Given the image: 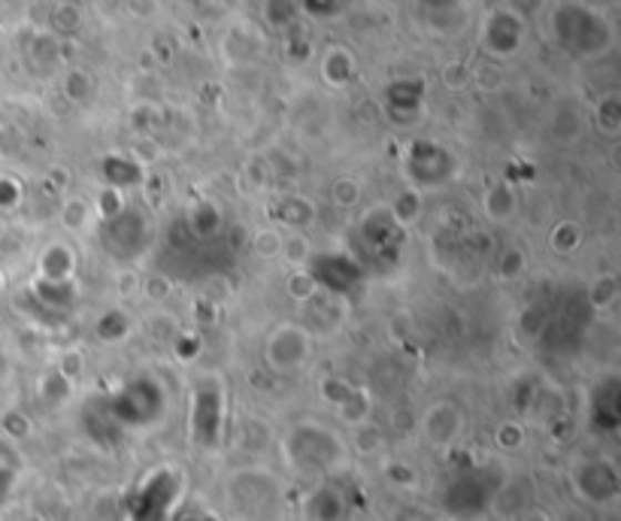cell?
Listing matches in <instances>:
<instances>
[{"label":"cell","mask_w":621,"mask_h":521,"mask_svg":"<svg viewBox=\"0 0 621 521\" xmlns=\"http://www.w3.org/2000/svg\"><path fill=\"white\" fill-rule=\"evenodd\" d=\"M261 243V255H279V252H283V239L276 237V234H273V231H261L258 234V239H255V246H258Z\"/></svg>","instance_id":"obj_1"}]
</instances>
